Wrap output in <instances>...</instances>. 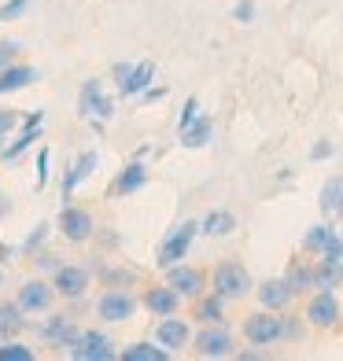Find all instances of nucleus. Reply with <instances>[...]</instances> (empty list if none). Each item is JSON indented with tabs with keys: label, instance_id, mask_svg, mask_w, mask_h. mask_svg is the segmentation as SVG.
<instances>
[{
	"label": "nucleus",
	"instance_id": "obj_1",
	"mask_svg": "<svg viewBox=\"0 0 343 361\" xmlns=\"http://www.w3.org/2000/svg\"><path fill=\"white\" fill-rule=\"evenodd\" d=\"M207 288L215 291V295H222L225 302H236V299H248V295L255 291V281H251V273H248L243 262L225 258V262H218V266L210 269Z\"/></svg>",
	"mask_w": 343,
	"mask_h": 361
},
{
	"label": "nucleus",
	"instance_id": "obj_2",
	"mask_svg": "<svg viewBox=\"0 0 343 361\" xmlns=\"http://www.w3.org/2000/svg\"><path fill=\"white\" fill-rule=\"evenodd\" d=\"M78 114L85 118L96 133H104V126L114 118V96L107 92V85L100 78H85L78 89Z\"/></svg>",
	"mask_w": 343,
	"mask_h": 361
},
{
	"label": "nucleus",
	"instance_id": "obj_3",
	"mask_svg": "<svg viewBox=\"0 0 343 361\" xmlns=\"http://www.w3.org/2000/svg\"><path fill=\"white\" fill-rule=\"evenodd\" d=\"M195 236H200V221H195V218L177 221L170 233L159 240V247H155V266H159V269H170V266H177V262H185L188 251H192V243H195Z\"/></svg>",
	"mask_w": 343,
	"mask_h": 361
},
{
	"label": "nucleus",
	"instance_id": "obj_4",
	"mask_svg": "<svg viewBox=\"0 0 343 361\" xmlns=\"http://www.w3.org/2000/svg\"><path fill=\"white\" fill-rule=\"evenodd\" d=\"M243 339L251 347H277L284 343V310H258V314L243 317Z\"/></svg>",
	"mask_w": 343,
	"mask_h": 361
},
{
	"label": "nucleus",
	"instance_id": "obj_5",
	"mask_svg": "<svg viewBox=\"0 0 343 361\" xmlns=\"http://www.w3.org/2000/svg\"><path fill=\"white\" fill-rule=\"evenodd\" d=\"M56 228H59V236L67 243L85 247V243H92V236H96V218L89 214L85 207H78V203H63L59 218H56Z\"/></svg>",
	"mask_w": 343,
	"mask_h": 361
},
{
	"label": "nucleus",
	"instance_id": "obj_6",
	"mask_svg": "<svg viewBox=\"0 0 343 361\" xmlns=\"http://www.w3.org/2000/svg\"><path fill=\"white\" fill-rule=\"evenodd\" d=\"M67 357H74V361H114L119 350H114V339L107 332H100V328H81L78 339L67 347Z\"/></svg>",
	"mask_w": 343,
	"mask_h": 361
},
{
	"label": "nucleus",
	"instance_id": "obj_7",
	"mask_svg": "<svg viewBox=\"0 0 343 361\" xmlns=\"http://www.w3.org/2000/svg\"><path fill=\"white\" fill-rule=\"evenodd\" d=\"M92 269L89 266H74V262H63L59 269H52V288L59 299H67V302H81L89 295L92 288Z\"/></svg>",
	"mask_w": 343,
	"mask_h": 361
},
{
	"label": "nucleus",
	"instance_id": "obj_8",
	"mask_svg": "<svg viewBox=\"0 0 343 361\" xmlns=\"http://www.w3.org/2000/svg\"><path fill=\"white\" fill-rule=\"evenodd\" d=\"M140 299L129 288H107L100 299H96V317H100L104 324H126L133 321Z\"/></svg>",
	"mask_w": 343,
	"mask_h": 361
},
{
	"label": "nucleus",
	"instance_id": "obj_9",
	"mask_svg": "<svg viewBox=\"0 0 343 361\" xmlns=\"http://www.w3.org/2000/svg\"><path fill=\"white\" fill-rule=\"evenodd\" d=\"M148 159H129L122 170H114L111 185H107V200H129V195H137L148 188Z\"/></svg>",
	"mask_w": 343,
	"mask_h": 361
},
{
	"label": "nucleus",
	"instance_id": "obj_10",
	"mask_svg": "<svg viewBox=\"0 0 343 361\" xmlns=\"http://www.w3.org/2000/svg\"><path fill=\"white\" fill-rule=\"evenodd\" d=\"M78 332H81V324L74 321V310H67V314H52V310H48V317L37 324V336H41L44 347L63 350V354H67V347L78 339Z\"/></svg>",
	"mask_w": 343,
	"mask_h": 361
},
{
	"label": "nucleus",
	"instance_id": "obj_11",
	"mask_svg": "<svg viewBox=\"0 0 343 361\" xmlns=\"http://www.w3.org/2000/svg\"><path fill=\"white\" fill-rule=\"evenodd\" d=\"M188 347L200 357H233L236 354V339L225 324H200V332H192Z\"/></svg>",
	"mask_w": 343,
	"mask_h": 361
},
{
	"label": "nucleus",
	"instance_id": "obj_12",
	"mask_svg": "<svg viewBox=\"0 0 343 361\" xmlns=\"http://www.w3.org/2000/svg\"><path fill=\"white\" fill-rule=\"evenodd\" d=\"M339 317H343V306L336 299V291L332 288H314V295H310V302H306V324L321 328V332H332V328H339Z\"/></svg>",
	"mask_w": 343,
	"mask_h": 361
},
{
	"label": "nucleus",
	"instance_id": "obj_13",
	"mask_svg": "<svg viewBox=\"0 0 343 361\" xmlns=\"http://www.w3.org/2000/svg\"><path fill=\"white\" fill-rule=\"evenodd\" d=\"M303 251L314 258H343V233L332 221H318L303 233Z\"/></svg>",
	"mask_w": 343,
	"mask_h": 361
},
{
	"label": "nucleus",
	"instance_id": "obj_14",
	"mask_svg": "<svg viewBox=\"0 0 343 361\" xmlns=\"http://www.w3.org/2000/svg\"><path fill=\"white\" fill-rule=\"evenodd\" d=\"M96 166H100V152H96V147H89V152L74 155V162H71L67 170H63V180H59V200H63V203H74L78 188H81V185H85V180L96 173Z\"/></svg>",
	"mask_w": 343,
	"mask_h": 361
},
{
	"label": "nucleus",
	"instance_id": "obj_15",
	"mask_svg": "<svg viewBox=\"0 0 343 361\" xmlns=\"http://www.w3.org/2000/svg\"><path fill=\"white\" fill-rule=\"evenodd\" d=\"M15 302H19V310L30 317V314H48L56 302V288L52 281H44V276H30V281L19 284V291H15Z\"/></svg>",
	"mask_w": 343,
	"mask_h": 361
},
{
	"label": "nucleus",
	"instance_id": "obj_16",
	"mask_svg": "<svg viewBox=\"0 0 343 361\" xmlns=\"http://www.w3.org/2000/svg\"><path fill=\"white\" fill-rule=\"evenodd\" d=\"M162 273H167V284L181 295V299H188V302H195V299L207 291V273L195 269V266H188V262H177V266L162 269Z\"/></svg>",
	"mask_w": 343,
	"mask_h": 361
},
{
	"label": "nucleus",
	"instance_id": "obj_17",
	"mask_svg": "<svg viewBox=\"0 0 343 361\" xmlns=\"http://www.w3.org/2000/svg\"><path fill=\"white\" fill-rule=\"evenodd\" d=\"M155 343H159V347H167L170 354H181L188 343H192V324H188L185 317H177V314L159 317V324H155Z\"/></svg>",
	"mask_w": 343,
	"mask_h": 361
},
{
	"label": "nucleus",
	"instance_id": "obj_18",
	"mask_svg": "<svg viewBox=\"0 0 343 361\" xmlns=\"http://www.w3.org/2000/svg\"><path fill=\"white\" fill-rule=\"evenodd\" d=\"M41 81V71L37 67H30V63H8V67H0V100L4 96H15V92H23L30 85H37Z\"/></svg>",
	"mask_w": 343,
	"mask_h": 361
},
{
	"label": "nucleus",
	"instance_id": "obj_19",
	"mask_svg": "<svg viewBox=\"0 0 343 361\" xmlns=\"http://www.w3.org/2000/svg\"><path fill=\"white\" fill-rule=\"evenodd\" d=\"M140 302H144V310H148L152 317H170V314H177L181 310V295H177L167 281L162 284H152V288H144V295H140Z\"/></svg>",
	"mask_w": 343,
	"mask_h": 361
},
{
	"label": "nucleus",
	"instance_id": "obj_20",
	"mask_svg": "<svg viewBox=\"0 0 343 361\" xmlns=\"http://www.w3.org/2000/svg\"><path fill=\"white\" fill-rule=\"evenodd\" d=\"M255 299H258L263 310H277V314H281V310H288L291 302H296V291L288 288L284 276H270V281H263L255 288Z\"/></svg>",
	"mask_w": 343,
	"mask_h": 361
},
{
	"label": "nucleus",
	"instance_id": "obj_21",
	"mask_svg": "<svg viewBox=\"0 0 343 361\" xmlns=\"http://www.w3.org/2000/svg\"><path fill=\"white\" fill-rule=\"evenodd\" d=\"M210 140H215V118L203 114V111L195 114L185 129H177V144L188 147V152H200V147H207Z\"/></svg>",
	"mask_w": 343,
	"mask_h": 361
},
{
	"label": "nucleus",
	"instance_id": "obj_22",
	"mask_svg": "<svg viewBox=\"0 0 343 361\" xmlns=\"http://www.w3.org/2000/svg\"><path fill=\"white\" fill-rule=\"evenodd\" d=\"M152 81H155V63H152V59H140V63H133V67H129V74H126L114 89H119L122 100H137V96L148 89Z\"/></svg>",
	"mask_w": 343,
	"mask_h": 361
},
{
	"label": "nucleus",
	"instance_id": "obj_23",
	"mask_svg": "<svg viewBox=\"0 0 343 361\" xmlns=\"http://www.w3.org/2000/svg\"><path fill=\"white\" fill-rule=\"evenodd\" d=\"M41 137H44V126H19V129H15V137L0 147V162H15L19 155H26Z\"/></svg>",
	"mask_w": 343,
	"mask_h": 361
},
{
	"label": "nucleus",
	"instance_id": "obj_24",
	"mask_svg": "<svg viewBox=\"0 0 343 361\" xmlns=\"http://www.w3.org/2000/svg\"><path fill=\"white\" fill-rule=\"evenodd\" d=\"M233 228H236V214H233V210H225V207H215V210H207V214L200 218V233L210 236V240L233 236Z\"/></svg>",
	"mask_w": 343,
	"mask_h": 361
},
{
	"label": "nucleus",
	"instance_id": "obj_25",
	"mask_svg": "<svg viewBox=\"0 0 343 361\" xmlns=\"http://www.w3.org/2000/svg\"><path fill=\"white\" fill-rule=\"evenodd\" d=\"M174 354L167 347H159V343L152 339H137V343H126V347L119 350V361H170Z\"/></svg>",
	"mask_w": 343,
	"mask_h": 361
},
{
	"label": "nucleus",
	"instance_id": "obj_26",
	"mask_svg": "<svg viewBox=\"0 0 343 361\" xmlns=\"http://www.w3.org/2000/svg\"><path fill=\"white\" fill-rule=\"evenodd\" d=\"M30 328V317L19 310V302H0V343L4 339H15V336H23Z\"/></svg>",
	"mask_w": 343,
	"mask_h": 361
},
{
	"label": "nucleus",
	"instance_id": "obj_27",
	"mask_svg": "<svg viewBox=\"0 0 343 361\" xmlns=\"http://www.w3.org/2000/svg\"><path fill=\"white\" fill-rule=\"evenodd\" d=\"M96 276L104 281V288H137L140 284V273L133 266H122V262H104L100 269H96Z\"/></svg>",
	"mask_w": 343,
	"mask_h": 361
},
{
	"label": "nucleus",
	"instance_id": "obj_28",
	"mask_svg": "<svg viewBox=\"0 0 343 361\" xmlns=\"http://www.w3.org/2000/svg\"><path fill=\"white\" fill-rule=\"evenodd\" d=\"M192 317L200 321V324H225V299H222V295H215V291H203L200 299H195Z\"/></svg>",
	"mask_w": 343,
	"mask_h": 361
},
{
	"label": "nucleus",
	"instance_id": "obj_29",
	"mask_svg": "<svg viewBox=\"0 0 343 361\" xmlns=\"http://www.w3.org/2000/svg\"><path fill=\"white\" fill-rule=\"evenodd\" d=\"M318 207H321L325 218H343V173H339V177H329V180L321 185Z\"/></svg>",
	"mask_w": 343,
	"mask_h": 361
},
{
	"label": "nucleus",
	"instance_id": "obj_30",
	"mask_svg": "<svg viewBox=\"0 0 343 361\" xmlns=\"http://www.w3.org/2000/svg\"><path fill=\"white\" fill-rule=\"evenodd\" d=\"M284 281H288L291 291H296V299H299V295H310V291H314V266H310V262H303V258L288 262Z\"/></svg>",
	"mask_w": 343,
	"mask_h": 361
},
{
	"label": "nucleus",
	"instance_id": "obj_31",
	"mask_svg": "<svg viewBox=\"0 0 343 361\" xmlns=\"http://www.w3.org/2000/svg\"><path fill=\"white\" fill-rule=\"evenodd\" d=\"M314 288H343V258H321L314 266Z\"/></svg>",
	"mask_w": 343,
	"mask_h": 361
},
{
	"label": "nucleus",
	"instance_id": "obj_32",
	"mask_svg": "<svg viewBox=\"0 0 343 361\" xmlns=\"http://www.w3.org/2000/svg\"><path fill=\"white\" fill-rule=\"evenodd\" d=\"M48 236H52V221H37L34 228H30V233L23 236V243H19V255L23 258H30L34 251H41L44 243H48Z\"/></svg>",
	"mask_w": 343,
	"mask_h": 361
},
{
	"label": "nucleus",
	"instance_id": "obj_33",
	"mask_svg": "<svg viewBox=\"0 0 343 361\" xmlns=\"http://www.w3.org/2000/svg\"><path fill=\"white\" fill-rule=\"evenodd\" d=\"M34 357H37V350L30 343H23L19 336L0 343V361H34Z\"/></svg>",
	"mask_w": 343,
	"mask_h": 361
},
{
	"label": "nucleus",
	"instance_id": "obj_34",
	"mask_svg": "<svg viewBox=\"0 0 343 361\" xmlns=\"http://www.w3.org/2000/svg\"><path fill=\"white\" fill-rule=\"evenodd\" d=\"M19 118H23V111L0 107V147H4V144L15 137V129H19Z\"/></svg>",
	"mask_w": 343,
	"mask_h": 361
},
{
	"label": "nucleus",
	"instance_id": "obj_35",
	"mask_svg": "<svg viewBox=\"0 0 343 361\" xmlns=\"http://www.w3.org/2000/svg\"><path fill=\"white\" fill-rule=\"evenodd\" d=\"M30 11V0H0V23H15Z\"/></svg>",
	"mask_w": 343,
	"mask_h": 361
},
{
	"label": "nucleus",
	"instance_id": "obj_36",
	"mask_svg": "<svg viewBox=\"0 0 343 361\" xmlns=\"http://www.w3.org/2000/svg\"><path fill=\"white\" fill-rule=\"evenodd\" d=\"M23 41H15V37H4L0 41V67H8V63H19L23 59Z\"/></svg>",
	"mask_w": 343,
	"mask_h": 361
},
{
	"label": "nucleus",
	"instance_id": "obj_37",
	"mask_svg": "<svg viewBox=\"0 0 343 361\" xmlns=\"http://www.w3.org/2000/svg\"><path fill=\"white\" fill-rule=\"evenodd\" d=\"M30 262H34V266H37L41 273H52V269H59V266H63V258H59L56 251H48V247L34 251V255H30Z\"/></svg>",
	"mask_w": 343,
	"mask_h": 361
},
{
	"label": "nucleus",
	"instance_id": "obj_38",
	"mask_svg": "<svg viewBox=\"0 0 343 361\" xmlns=\"http://www.w3.org/2000/svg\"><path fill=\"white\" fill-rule=\"evenodd\" d=\"M303 336H306V321L284 310V343H299Z\"/></svg>",
	"mask_w": 343,
	"mask_h": 361
},
{
	"label": "nucleus",
	"instance_id": "obj_39",
	"mask_svg": "<svg viewBox=\"0 0 343 361\" xmlns=\"http://www.w3.org/2000/svg\"><path fill=\"white\" fill-rule=\"evenodd\" d=\"M34 170H37V188H44L48 180H52V152H48V147H41V152H37Z\"/></svg>",
	"mask_w": 343,
	"mask_h": 361
},
{
	"label": "nucleus",
	"instance_id": "obj_40",
	"mask_svg": "<svg viewBox=\"0 0 343 361\" xmlns=\"http://www.w3.org/2000/svg\"><path fill=\"white\" fill-rule=\"evenodd\" d=\"M96 243H100V251H119L122 247V236L119 233H111V228H96Z\"/></svg>",
	"mask_w": 343,
	"mask_h": 361
},
{
	"label": "nucleus",
	"instance_id": "obj_41",
	"mask_svg": "<svg viewBox=\"0 0 343 361\" xmlns=\"http://www.w3.org/2000/svg\"><path fill=\"white\" fill-rule=\"evenodd\" d=\"M255 11H258L255 0H236V4H233V19L248 26V23H255Z\"/></svg>",
	"mask_w": 343,
	"mask_h": 361
},
{
	"label": "nucleus",
	"instance_id": "obj_42",
	"mask_svg": "<svg viewBox=\"0 0 343 361\" xmlns=\"http://www.w3.org/2000/svg\"><path fill=\"white\" fill-rule=\"evenodd\" d=\"M195 114H200V100H195V96H188V100L181 104V114H177V129H185Z\"/></svg>",
	"mask_w": 343,
	"mask_h": 361
},
{
	"label": "nucleus",
	"instance_id": "obj_43",
	"mask_svg": "<svg viewBox=\"0 0 343 361\" xmlns=\"http://www.w3.org/2000/svg\"><path fill=\"white\" fill-rule=\"evenodd\" d=\"M332 159V140H318L310 147V162H329Z\"/></svg>",
	"mask_w": 343,
	"mask_h": 361
},
{
	"label": "nucleus",
	"instance_id": "obj_44",
	"mask_svg": "<svg viewBox=\"0 0 343 361\" xmlns=\"http://www.w3.org/2000/svg\"><path fill=\"white\" fill-rule=\"evenodd\" d=\"M162 96H167V89H162V85H155V81H152V85L144 89V92L137 96V100H140V104H159Z\"/></svg>",
	"mask_w": 343,
	"mask_h": 361
},
{
	"label": "nucleus",
	"instance_id": "obj_45",
	"mask_svg": "<svg viewBox=\"0 0 343 361\" xmlns=\"http://www.w3.org/2000/svg\"><path fill=\"white\" fill-rule=\"evenodd\" d=\"M129 67H133V63H126V59H119V63H111V78H114V85H119V81L129 74Z\"/></svg>",
	"mask_w": 343,
	"mask_h": 361
},
{
	"label": "nucleus",
	"instance_id": "obj_46",
	"mask_svg": "<svg viewBox=\"0 0 343 361\" xmlns=\"http://www.w3.org/2000/svg\"><path fill=\"white\" fill-rule=\"evenodd\" d=\"M233 357H240V361H258V357H270V354H266V347H263V350H236Z\"/></svg>",
	"mask_w": 343,
	"mask_h": 361
},
{
	"label": "nucleus",
	"instance_id": "obj_47",
	"mask_svg": "<svg viewBox=\"0 0 343 361\" xmlns=\"http://www.w3.org/2000/svg\"><path fill=\"white\" fill-rule=\"evenodd\" d=\"M0 288H4V262H0Z\"/></svg>",
	"mask_w": 343,
	"mask_h": 361
},
{
	"label": "nucleus",
	"instance_id": "obj_48",
	"mask_svg": "<svg viewBox=\"0 0 343 361\" xmlns=\"http://www.w3.org/2000/svg\"><path fill=\"white\" fill-rule=\"evenodd\" d=\"M339 233H343V228H339Z\"/></svg>",
	"mask_w": 343,
	"mask_h": 361
},
{
	"label": "nucleus",
	"instance_id": "obj_49",
	"mask_svg": "<svg viewBox=\"0 0 343 361\" xmlns=\"http://www.w3.org/2000/svg\"><path fill=\"white\" fill-rule=\"evenodd\" d=\"M0 221H4V218H0Z\"/></svg>",
	"mask_w": 343,
	"mask_h": 361
}]
</instances>
